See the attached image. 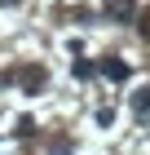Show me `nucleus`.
I'll return each mask as SVG.
<instances>
[{"label":"nucleus","instance_id":"f257e3e1","mask_svg":"<svg viewBox=\"0 0 150 155\" xmlns=\"http://www.w3.org/2000/svg\"><path fill=\"white\" fill-rule=\"evenodd\" d=\"M132 115H137V120H150V84H141L137 93H132Z\"/></svg>","mask_w":150,"mask_h":155},{"label":"nucleus","instance_id":"7ed1b4c3","mask_svg":"<svg viewBox=\"0 0 150 155\" xmlns=\"http://www.w3.org/2000/svg\"><path fill=\"white\" fill-rule=\"evenodd\" d=\"M22 84H27V89H40V84H44V67H27V71H22Z\"/></svg>","mask_w":150,"mask_h":155},{"label":"nucleus","instance_id":"39448f33","mask_svg":"<svg viewBox=\"0 0 150 155\" xmlns=\"http://www.w3.org/2000/svg\"><path fill=\"white\" fill-rule=\"evenodd\" d=\"M141 36H150V13H146V18H141Z\"/></svg>","mask_w":150,"mask_h":155},{"label":"nucleus","instance_id":"20e7f679","mask_svg":"<svg viewBox=\"0 0 150 155\" xmlns=\"http://www.w3.org/2000/svg\"><path fill=\"white\" fill-rule=\"evenodd\" d=\"M110 13L124 22V18H132V5H128V0H115V5H110Z\"/></svg>","mask_w":150,"mask_h":155},{"label":"nucleus","instance_id":"f03ea898","mask_svg":"<svg viewBox=\"0 0 150 155\" xmlns=\"http://www.w3.org/2000/svg\"><path fill=\"white\" fill-rule=\"evenodd\" d=\"M102 75H106V80H115V84H119V80H128V62L106 58V62H102Z\"/></svg>","mask_w":150,"mask_h":155}]
</instances>
